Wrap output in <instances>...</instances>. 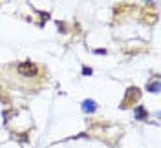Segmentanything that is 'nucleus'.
<instances>
[{"mask_svg":"<svg viewBox=\"0 0 161 148\" xmlns=\"http://www.w3.org/2000/svg\"><path fill=\"white\" fill-rule=\"evenodd\" d=\"M82 112L84 113H94L95 110H97V103L95 101H92V99H86V101H82Z\"/></svg>","mask_w":161,"mask_h":148,"instance_id":"obj_2","label":"nucleus"},{"mask_svg":"<svg viewBox=\"0 0 161 148\" xmlns=\"http://www.w3.org/2000/svg\"><path fill=\"white\" fill-rule=\"evenodd\" d=\"M57 26H59V29L62 33H66V24H64V22H57Z\"/></svg>","mask_w":161,"mask_h":148,"instance_id":"obj_6","label":"nucleus"},{"mask_svg":"<svg viewBox=\"0 0 161 148\" xmlns=\"http://www.w3.org/2000/svg\"><path fill=\"white\" fill-rule=\"evenodd\" d=\"M146 90H148V91H152V93H158V91H159V82H158V81H154V82L146 84Z\"/></svg>","mask_w":161,"mask_h":148,"instance_id":"obj_4","label":"nucleus"},{"mask_svg":"<svg viewBox=\"0 0 161 148\" xmlns=\"http://www.w3.org/2000/svg\"><path fill=\"white\" fill-rule=\"evenodd\" d=\"M92 73H94V70H92V68H88V66H82V75H84V77H90Z\"/></svg>","mask_w":161,"mask_h":148,"instance_id":"obj_5","label":"nucleus"},{"mask_svg":"<svg viewBox=\"0 0 161 148\" xmlns=\"http://www.w3.org/2000/svg\"><path fill=\"white\" fill-rule=\"evenodd\" d=\"M145 2H152V0H145Z\"/></svg>","mask_w":161,"mask_h":148,"instance_id":"obj_8","label":"nucleus"},{"mask_svg":"<svg viewBox=\"0 0 161 148\" xmlns=\"http://www.w3.org/2000/svg\"><path fill=\"white\" fill-rule=\"evenodd\" d=\"M94 53H97V55H106V49H94Z\"/></svg>","mask_w":161,"mask_h":148,"instance_id":"obj_7","label":"nucleus"},{"mask_svg":"<svg viewBox=\"0 0 161 148\" xmlns=\"http://www.w3.org/2000/svg\"><path fill=\"white\" fill-rule=\"evenodd\" d=\"M17 71H19L20 75H24V77H31V75L37 73V66L31 62V61H26V62L17 66Z\"/></svg>","mask_w":161,"mask_h":148,"instance_id":"obj_1","label":"nucleus"},{"mask_svg":"<svg viewBox=\"0 0 161 148\" xmlns=\"http://www.w3.org/2000/svg\"><path fill=\"white\" fill-rule=\"evenodd\" d=\"M134 117L136 119H139V121H145L146 117H148V113H146V110H145V106H136V110H134Z\"/></svg>","mask_w":161,"mask_h":148,"instance_id":"obj_3","label":"nucleus"}]
</instances>
